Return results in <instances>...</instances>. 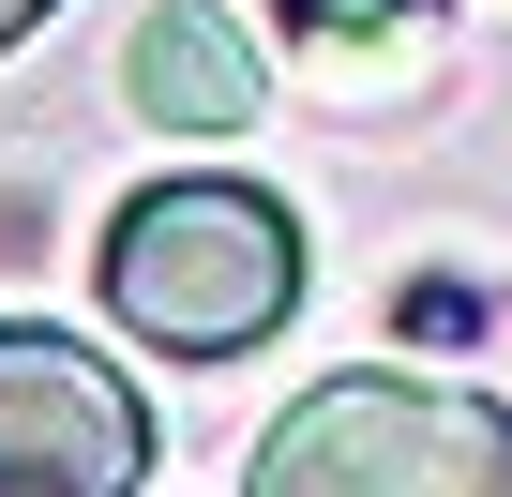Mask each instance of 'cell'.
Here are the masks:
<instances>
[{
	"instance_id": "obj_1",
	"label": "cell",
	"mask_w": 512,
	"mask_h": 497,
	"mask_svg": "<svg viewBox=\"0 0 512 497\" xmlns=\"http://www.w3.org/2000/svg\"><path fill=\"white\" fill-rule=\"evenodd\" d=\"M106 317L166 362H241L302 317V211L256 181H151L121 196L106 257H91Z\"/></svg>"
},
{
	"instance_id": "obj_2",
	"label": "cell",
	"mask_w": 512,
	"mask_h": 497,
	"mask_svg": "<svg viewBox=\"0 0 512 497\" xmlns=\"http://www.w3.org/2000/svg\"><path fill=\"white\" fill-rule=\"evenodd\" d=\"M241 497H512V407L362 362V377H317L302 407H272Z\"/></svg>"
},
{
	"instance_id": "obj_3",
	"label": "cell",
	"mask_w": 512,
	"mask_h": 497,
	"mask_svg": "<svg viewBox=\"0 0 512 497\" xmlns=\"http://www.w3.org/2000/svg\"><path fill=\"white\" fill-rule=\"evenodd\" d=\"M151 482V407L106 347L0 317V497H136Z\"/></svg>"
},
{
	"instance_id": "obj_4",
	"label": "cell",
	"mask_w": 512,
	"mask_h": 497,
	"mask_svg": "<svg viewBox=\"0 0 512 497\" xmlns=\"http://www.w3.org/2000/svg\"><path fill=\"white\" fill-rule=\"evenodd\" d=\"M121 106L166 121V136H241L256 106H272V76H256L241 16H211V0H151V16L121 31Z\"/></svg>"
},
{
	"instance_id": "obj_5",
	"label": "cell",
	"mask_w": 512,
	"mask_h": 497,
	"mask_svg": "<svg viewBox=\"0 0 512 497\" xmlns=\"http://www.w3.org/2000/svg\"><path fill=\"white\" fill-rule=\"evenodd\" d=\"M422 0H287V31H317V46H362V31H407Z\"/></svg>"
},
{
	"instance_id": "obj_6",
	"label": "cell",
	"mask_w": 512,
	"mask_h": 497,
	"mask_svg": "<svg viewBox=\"0 0 512 497\" xmlns=\"http://www.w3.org/2000/svg\"><path fill=\"white\" fill-rule=\"evenodd\" d=\"M46 16H61V0H0V46H16V31H46Z\"/></svg>"
}]
</instances>
